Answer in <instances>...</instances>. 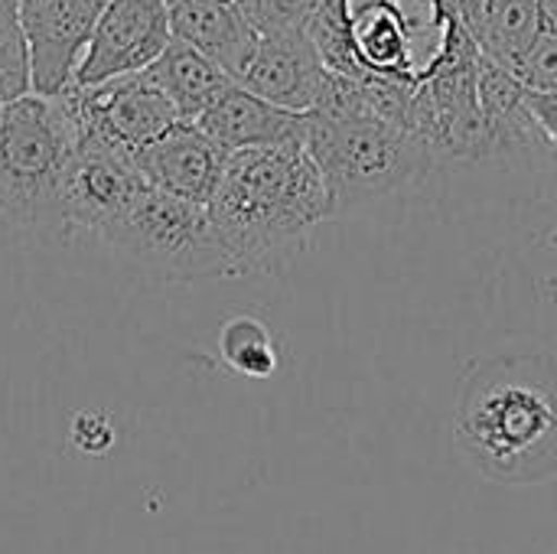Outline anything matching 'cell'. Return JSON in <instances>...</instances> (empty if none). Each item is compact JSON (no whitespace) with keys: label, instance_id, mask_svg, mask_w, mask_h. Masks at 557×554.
I'll list each match as a JSON object with an SVG mask.
<instances>
[{"label":"cell","instance_id":"obj_1","mask_svg":"<svg viewBox=\"0 0 557 554\" xmlns=\"http://www.w3.org/2000/svg\"><path fill=\"white\" fill-rule=\"evenodd\" d=\"M209 216L235 278L287 268L333 219L323 173L304 140L232 150Z\"/></svg>","mask_w":557,"mask_h":554},{"label":"cell","instance_id":"obj_2","mask_svg":"<svg viewBox=\"0 0 557 554\" xmlns=\"http://www.w3.org/2000/svg\"><path fill=\"white\" fill-rule=\"evenodd\" d=\"M457 444L496 483L557 477V356L522 353L476 366L457 405Z\"/></svg>","mask_w":557,"mask_h":554},{"label":"cell","instance_id":"obj_3","mask_svg":"<svg viewBox=\"0 0 557 554\" xmlns=\"http://www.w3.org/2000/svg\"><path fill=\"white\" fill-rule=\"evenodd\" d=\"M304 144L323 173L333 219L418 189L441 163L411 127L366 108L310 111Z\"/></svg>","mask_w":557,"mask_h":554},{"label":"cell","instance_id":"obj_4","mask_svg":"<svg viewBox=\"0 0 557 554\" xmlns=\"http://www.w3.org/2000/svg\"><path fill=\"white\" fill-rule=\"evenodd\" d=\"M78 144L62 95L26 91L0 104V212L10 242L59 235V180Z\"/></svg>","mask_w":557,"mask_h":554},{"label":"cell","instance_id":"obj_5","mask_svg":"<svg viewBox=\"0 0 557 554\" xmlns=\"http://www.w3.org/2000/svg\"><path fill=\"white\" fill-rule=\"evenodd\" d=\"M101 242L166 284L235 278V264L212 225L209 206L150 183L101 232Z\"/></svg>","mask_w":557,"mask_h":554},{"label":"cell","instance_id":"obj_6","mask_svg":"<svg viewBox=\"0 0 557 554\" xmlns=\"http://www.w3.org/2000/svg\"><path fill=\"white\" fill-rule=\"evenodd\" d=\"M476 52V39L460 26L447 56L411 95L408 127L437 153V160H483Z\"/></svg>","mask_w":557,"mask_h":554},{"label":"cell","instance_id":"obj_7","mask_svg":"<svg viewBox=\"0 0 557 554\" xmlns=\"http://www.w3.org/2000/svg\"><path fill=\"white\" fill-rule=\"evenodd\" d=\"M59 95L75 118L78 140H98L127 157L183 121L173 101L144 72L114 75L98 85L72 82Z\"/></svg>","mask_w":557,"mask_h":554},{"label":"cell","instance_id":"obj_8","mask_svg":"<svg viewBox=\"0 0 557 554\" xmlns=\"http://www.w3.org/2000/svg\"><path fill=\"white\" fill-rule=\"evenodd\" d=\"M140 186L144 176L134 157L98 140H78L59 180V238H101Z\"/></svg>","mask_w":557,"mask_h":554},{"label":"cell","instance_id":"obj_9","mask_svg":"<svg viewBox=\"0 0 557 554\" xmlns=\"http://www.w3.org/2000/svg\"><path fill=\"white\" fill-rule=\"evenodd\" d=\"M104 7L108 0H20L33 91L59 95L75 82V69Z\"/></svg>","mask_w":557,"mask_h":554},{"label":"cell","instance_id":"obj_10","mask_svg":"<svg viewBox=\"0 0 557 554\" xmlns=\"http://www.w3.org/2000/svg\"><path fill=\"white\" fill-rule=\"evenodd\" d=\"M173 39L166 0H108L75 69L78 85L144 72Z\"/></svg>","mask_w":557,"mask_h":554},{"label":"cell","instance_id":"obj_11","mask_svg":"<svg viewBox=\"0 0 557 554\" xmlns=\"http://www.w3.org/2000/svg\"><path fill=\"white\" fill-rule=\"evenodd\" d=\"M326 72L330 69L320 59L307 29H297V33L258 36L235 82H242L248 91L261 95L271 104L290 111H313L323 95Z\"/></svg>","mask_w":557,"mask_h":554},{"label":"cell","instance_id":"obj_12","mask_svg":"<svg viewBox=\"0 0 557 554\" xmlns=\"http://www.w3.org/2000/svg\"><path fill=\"white\" fill-rule=\"evenodd\" d=\"M134 163L144 183L209 206L222 183L228 150L212 140L196 121H176L157 140L140 147L134 153Z\"/></svg>","mask_w":557,"mask_h":554},{"label":"cell","instance_id":"obj_13","mask_svg":"<svg viewBox=\"0 0 557 554\" xmlns=\"http://www.w3.org/2000/svg\"><path fill=\"white\" fill-rule=\"evenodd\" d=\"M196 124L232 153L242 147H268V144L304 140L307 124H310V111H290V108L271 104L232 78L219 91V98L199 114Z\"/></svg>","mask_w":557,"mask_h":554},{"label":"cell","instance_id":"obj_14","mask_svg":"<svg viewBox=\"0 0 557 554\" xmlns=\"http://www.w3.org/2000/svg\"><path fill=\"white\" fill-rule=\"evenodd\" d=\"M166 13L173 36L202 49L232 78L258 42V29L245 16L242 0H166Z\"/></svg>","mask_w":557,"mask_h":554},{"label":"cell","instance_id":"obj_15","mask_svg":"<svg viewBox=\"0 0 557 554\" xmlns=\"http://www.w3.org/2000/svg\"><path fill=\"white\" fill-rule=\"evenodd\" d=\"M555 13V0H480L467 29L490 59L516 75Z\"/></svg>","mask_w":557,"mask_h":554},{"label":"cell","instance_id":"obj_16","mask_svg":"<svg viewBox=\"0 0 557 554\" xmlns=\"http://www.w3.org/2000/svg\"><path fill=\"white\" fill-rule=\"evenodd\" d=\"M144 75L173 101L183 121H199V114L232 82V75L215 59L180 36L166 42V49L144 69Z\"/></svg>","mask_w":557,"mask_h":554},{"label":"cell","instance_id":"obj_17","mask_svg":"<svg viewBox=\"0 0 557 554\" xmlns=\"http://www.w3.org/2000/svg\"><path fill=\"white\" fill-rule=\"evenodd\" d=\"M219 353L228 369L248 379H268L277 372V346L271 330L255 317H232L219 330Z\"/></svg>","mask_w":557,"mask_h":554},{"label":"cell","instance_id":"obj_18","mask_svg":"<svg viewBox=\"0 0 557 554\" xmlns=\"http://www.w3.org/2000/svg\"><path fill=\"white\" fill-rule=\"evenodd\" d=\"M33 91L20 10H0V104Z\"/></svg>","mask_w":557,"mask_h":554},{"label":"cell","instance_id":"obj_19","mask_svg":"<svg viewBox=\"0 0 557 554\" xmlns=\"http://www.w3.org/2000/svg\"><path fill=\"white\" fill-rule=\"evenodd\" d=\"M317 0H242L245 16L258 29V36L271 33H297L307 29Z\"/></svg>","mask_w":557,"mask_h":554},{"label":"cell","instance_id":"obj_20","mask_svg":"<svg viewBox=\"0 0 557 554\" xmlns=\"http://www.w3.org/2000/svg\"><path fill=\"white\" fill-rule=\"evenodd\" d=\"M525 108L548 144V153L557 157V88H525Z\"/></svg>","mask_w":557,"mask_h":554},{"label":"cell","instance_id":"obj_21","mask_svg":"<svg viewBox=\"0 0 557 554\" xmlns=\"http://www.w3.org/2000/svg\"><path fill=\"white\" fill-rule=\"evenodd\" d=\"M450 3V10L463 20V26L476 16V7H480V0H447Z\"/></svg>","mask_w":557,"mask_h":554},{"label":"cell","instance_id":"obj_22","mask_svg":"<svg viewBox=\"0 0 557 554\" xmlns=\"http://www.w3.org/2000/svg\"><path fill=\"white\" fill-rule=\"evenodd\" d=\"M0 10H20V0H0Z\"/></svg>","mask_w":557,"mask_h":554}]
</instances>
